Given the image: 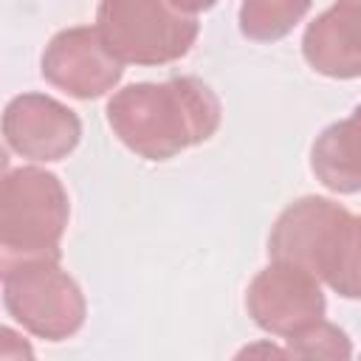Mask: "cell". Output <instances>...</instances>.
<instances>
[{
	"instance_id": "cell-1",
	"label": "cell",
	"mask_w": 361,
	"mask_h": 361,
	"mask_svg": "<svg viewBox=\"0 0 361 361\" xmlns=\"http://www.w3.org/2000/svg\"><path fill=\"white\" fill-rule=\"evenodd\" d=\"M220 118V99L195 76L127 85L107 102V124L130 152L147 161H169L209 141Z\"/></svg>"
},
{
	"instance_id": "cell-2",
	"label": "cell",
	"mask_w": 361,
	"mask_h": 361,
	"mask_svg": "<svg viewBox=\"0 0 361 361\" xmlns=\"http://www.w3.org/2000/svg\"><path fill=\"white\" fill-rule=\"evenodd\" d=\"M271 259L293 262L344 299H361V214L319 195L285 206L268 237Z\"/></svg>"
},
{
	"instance_id": "cell-3",
	"label": "cell",
	"mask_w": 361,
	"mask_h": 361,
	"mask_svg": "<svg viewBox=\"0 0 361 361\" xmlns=\"http://www.w3.org/2000/svg\"><path fill=\"white\" fill-rule=\"evenodd\" d=\"M71 200L62 180L39 166H17L3 175L0 259L54 257L68 228Z\"/></svg>"
},
{
	"instance_id": "cell-4",
	"label": "cell",
	"mask_w": 361,
	"mask_h": 361,
	"mask_svg": "<svg viewBox=\"0 0 361 361\" xmlns=\"http://www.w3.org/2000/svg\"><path fill=\"white\" fill-rule=\"evenodd\" d=\"M3 305L8 316L37 338H71L87 316L85 293L54 257L0 259Z\"/></svg>"
},
{
	"instance_id": "cell-5",
	"label": "cell",
	"mask_w": 361,
	"mask_h": 361,
	"mask_svg": "<svg viewBox=\"0 0 361 361\" xmlns=\"http://www.w3.org/2000/svg\"><path fill=\"white\" fill-rule=\"evenodd\" d=\"M96 28L104 45L130 65H166L189 54L197 17L169 0H99Z\"/></svg>"
},
{
	"instance_id": "cell-6",
	"label": "cell",
	"mask_w": 361,
	"mask_h": 361,
	"mask_svg": "<svg viewBox=\"0 0 361 361\" xmlns=\"http://www.w3.org/2000/svg\"><path fill=\"white\" fill-rule=\"evenodd\" d=\"M245 307L259 330L290 338L322 322L327 302L319 279L310 271L293 262L271 259V265L251 279L245 290Z\"/></svg>"
},
{
	"instance_id": "cell-7",
	"label": "cell",
	"mask_w": 361,
	"mask_h": 361,
	"mask_svg": "<svg viewBox=\"0 0 361 361\" xmlns=\"http://www.w3.org/2000/svg\"><path fill=\"white\" fill-rule=\"evenodd\" d=\"M124 62L104 45L99 28L76 25L59 31L42 51V79L73 99H99L113 90Z\"/></svg>"
},
{
	"instance_id": "cell-8",
	"label": "cell",
	"mask_w": 361,
	"mask_h": 361,
	"mask_svg": "<svg viewBox=\"0 0 361 361\" xmlns=\"http://www.w3.org/2000/svg\"><path fill=\"white\" fill-rule=\"evenodd\" d=\"M3 135L17 155L48 164L62 161L76 149L82 121L68 104L45 93H23L6 104Z\"/></svg>"
},
{
	"instance_id": "cell-9",
	"label": "cell",
	"mask_w": 361,
	"mask_h": 361,
	"mask_svg": "<svg viewBox=\"0 0 361 361\" xmlns=\"http://www.w3.org/2000/svg\"><path fill=\"white\" fill-rule=\"evenodd\" d=\"M305 62L330 79L361 76V0H336L302 37Z\"/></svg>"
},
{
	"instance_id": "cell-10",
	"label": "cell",
	"mask_w": 361,
	"mask_h": 361,
	"mask_svg": "<svg viewBox=\"0 0 361 361\" xmlns=\"http://www.w3.org/2000/svg\"><path fill=\"white\" fill-rule=\"evenodd\" d=\"M310 169L330 192H361V104L319 133L310 147Z\"/></svg>"
},
{
	"instance_id": "cell-11",
	"label": "cell",
	"mask_w": 361,
	"mask_h": 361,
	"mask_svg": "<svg viewBox=\"0 0 361 361\" xmlns=\"http://www.w3.org/2000/svg\"><path fill=\"white\" fill-rule=\"evenodd\" d=\"M310 3L313 0H243L237 14L240 34L254 42H276L302 23Z\"/></svg>"
},
{
	"instance_id": "cell-12",
	"label": "cell",
	"mask_w": 361,
	"mask_h": 361,
	"mask_svg": "<svg viewBox=\"0 0 361 361\" xmlns=\"http://www.w3.org/2000/svg\"><path fill=\"white\" fill-rule=\"evenodd\" d=\"M285 341H288V353L293 358H350L353 355L347 333L324 319Z\"/></svg>"
},
{
	"instance_id": "cell-13",
	"label": "cell",
	"mask_w": 361,
	"mask_h": 361,
	"mask_svg": "<svg viewBox=\"0 0 361 361\" xmlns=\"http://www.w3.org/2000/svg\"><path fill=\"white\" fill-rule=\"evenodd\" d=\"M34 350L20 341V336L11 327H0V358L3 361H14V358H31Z\"/></svg>"
},
{
	"instance_id": "cell-14",
	"label": "cell",
	"mask_w": 361,
	"mask_h": 361,
	"mask_svg": "<svg viewBox=\"0 0 361 361\" xmlns=\"http://www.w3.org/2000/svg\"><path fill=\"white\" fill-rule=\"evenodd\" d=\"M175 8L186 11V14H200V11H209L217 0H169Z\"/></svg>"
}]
</instances>
